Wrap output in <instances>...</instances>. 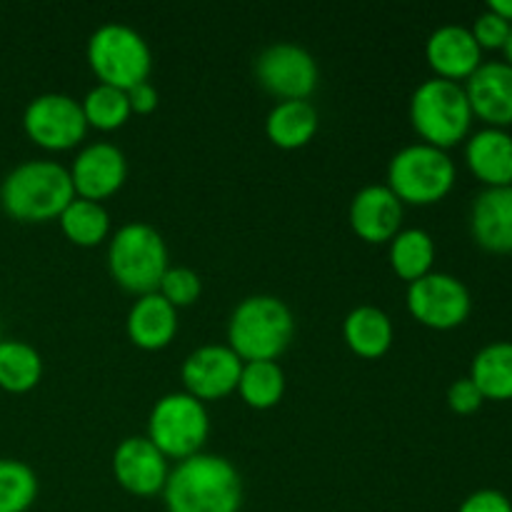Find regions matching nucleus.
Here are the masks:
<instances>
[{
  "mask_svg": "<svg viewBox=\"0 0 512 512\" xmlns=\"http://www.w3.org/2000/svg\"><path fill=\"white\" fill-rule=\"evenodd\" d=\"M163 503L168 512H240L243 480L228 458L198 453L170 470Z\"/></svg>",
  "mask_w": 512,
  "mask_h": 512,
  "instance_id": "obj_1",
  "label": "nucleus"
},
{
  "mask_svg": "<svg viewBox=\"0 0 512 512\" xmlns=\"http://www.w3.org/2000/svg\"><path fill=\"white\" fill-rule=\"evenodd\" d=\"M75 198L73 180L55 160H25L0 183V208L18 223H48Z\"/></svg>",
  "mask_w": 512,
  "mask_h": 512,
  "instance_id": "obj_2",
  "label": "nucleus"
},
{
  "mask_svg": "<svg viewBox=\"0 0 512 512\" xmlns=\"http://www.w3.org/2000/svg\"><path fill=\"white\" fill-rule=\"evenodd\" d=\"M295 335V318L275 295H248L228 320V345L243 363L278 360Z\"/></svg>",
  "mask_w": 512,
  "mask_h": 512,
  "instance_id": "obj_3",
  "label": "nucleus"
},
{
  "mask_svg": "<svg viewBox=\"0 0 512 512\" xmlns=\"http://www.w3.org/2000/svg\"><path fill=\"white\" fill-rule=\"evenodd\" d=\"M473 120L463 83L430 78L423 80L410 98V123L423 143L433 148L448 150L468 140Z\"/></svg>",
  "mask_w": 512,
  "mask_h": 512,
  "instance_id": "obj_4",
  "label": "nucleus"
},
{
  "mask_svg": "<svg viewBox=\"0 0 512 512\" xmlns=\"http://www.w3.org/2000/svg\"><path fill=\"white\" fill-rule=\"evenodd\" d=\"M168 245L148 223H128L115 230L108 245V270L115 283L133 295L158 293L168 270Z\"/></svg>",
  "mask_w": 512,
  "mask_h": 512,
  "instance_id": "obj_5",
  "label": "nucleus"
},
{
  "mask_svg": "<svg viewBox=\"0 0 512 512\" xmlns=\"http://www.w3.org/2000/svg\"><path fill=\"white\" fill-rule=\"evenodd\" d=\"M455 180L458 168L448 150L428 143L405 145L388 165V188L403 205L440 203L453 190Z\"/></svg>",
  "mask_w": 512,
  "mask_h": 512,
  "instance_id": "obj_6",
  "label": "nucleus"
},
{
  "mask_svg": "<svg viewBox=\"0 0 512 512\" xmlns=\"http://www.w3.org/2000/svg\"><path fill=\"white\" fill-rule=\"evenodd\" d=\"M88 65L98 83L113 85L128 93L145 83L153 70V53L143 35L125 23H105L90 35Z\"/></svg>",
  "mask_w": 512,
  "mask_h": 512,
  "instance_id": "obj_7",
  "label": "nucleus"
},
{
  "mask_svg": "<svg viewBox=\"0 0 512 512\" xmlns=\"http://www.w3.org/2000/svg\"><path fill=\"white\" fill-rule=\"evenodd\" d=\"M210 435V415L205 403L183 393H168L153 405L148 418V440L168 460H185L203 453Z\"/></svg>",
  "mask_w": 512,
  "mask_h": 512,
  "instance_id": "obj_8",
  "label": "nucleus"
},
{
  "mask_svg": "<svg viewBox=\"0 0 512 512\" xmlns=\"http://www.w3.org/2000/svg\"><path fill=\"white\" fill-rule=\"evenodd\" d=\"M23 130L38 148L63 153L83 143L88 133L83 105L68 93H43L28 103Z\"/></svg>",
  "mask_w": 512,
  "mask_h": 512,
  "instance_id": "obj_9",
  "label": "nucleus"
},
{
  "mask_svg": "<svg viewBox=\"0 0 512 512\" xmlns=\"http://www.w3.org/2000/svg\"><path fill=\"white\" fill-rule=\"evenodd\" d=\"M410 315L425 328L453 330L470 318L473 298L468 285L450 273H428L408 285L405 295Z\"/></svg>",
  "mask_w": 512,
  "mask_h": 512,
  "instance_id": "obj_10",
  "label": "nucleus"
},
{
  "mask_svg": "<svg viewBox=\"0 0 512 512\" xmlns=\"http://www.w3.org/2000/svg\"><path fill=\"white\" fill-rule=\"evenodd\" d=\"M255 80L265 93L280 100H308L320 80L318 63L295 43L268 45L255 58Z\"/></svg>",
  "mask_w": 512,
  "mask_h": 512,
  "instance_id": "obj_11",
  "label": "nucleus"
},
{
  "mask_svg": "<svg viewBox=\"0 0 512 512\" xmlns=\"http://www.w3.org/2000/svg\"><path fill=\"white\" fill-rule=\"evenodd\" d=\"M243 360L233 353L230 345H203L185 358L180 378L185 393L198 398L200 403L228 398L238 390Z\"/></svg>",
  "mask_w": 512,
  "mask_h": 512,
  "instance_id": "obj_12",
  "label": "nucleus"
},
{
  "mask_svg": "<svg viewBox=\"0 0 512 512\" xmlns=\"http://www.w3.org/2000/svg\"><path fill=\"white\" fill-rule=\"evenodd\" d=\"M68 173L73 180L75 198L100 203L123 188L125 178H128V160L118 145L98 140V143L85 145L75 155Z\"/></svg>",
  "mask_w": 512,
  "mask_h": 512,
  "instance_id": "obj_13",
  "label": "nucleus"
},
{
  "mask_svg": "<svg viewBox=\"0 0 512 512\" xmlns=\"http://www.w3.org/2000/svg\"><path fill=\"white\" fill-rule=\"evenodd\" d=\"M113 475L123 490L138 498L163 493L168 483V458L148 440V435H130L120 440L113 453Z\"/></svg>",
  "mask_w": 512,
  "mask_h": 512,
  "instance_id": "obj_14",
  "label": "nucleus"
},
{
  "mask_svg": "<svg viewBox=\"0 0 512 512\" xmlns=\"http://www.w3.org/2000/svg\"><path fill=\"white\" fill-rule=\"evenodd\" d=\"M473 118H480L485 128L512 125V68L505 60H485L468 80H465Z\"/></svg>",
  "mask_w": 512,
  "mask_h": 512,
  "instance_id": "obj_15",
  "label": "nucleus"
},
{
  "mask_svg": "<svg viewBox=\"0 0 512 512\" xmlns=\"http://www.w3.org/2000/svg\"><path fill=\"white\" fill-rule=\"evenodd\" d=\"M425 60L433 68L435 78L460 83L483 65V50L475 43L470 28L448 23L430 33L425 43Z\"/></svg>",
  "mask_w": 512,
  "mask_h": 512,
  "instance_id": "obj_16",
  "label": "nucleus"
},
{
  "mask_svg": "<svg viewBox=\"0 0 512 512\" xmlns=\"http://www.w3.org/2000/svg\"><path fill=\"white\" fill-rule=\"evenodd\" d=\"M403 225V203L388 185H365L350 203V228L365 243H390Z\"/></svg>",
  "mask_w": 512,
  "mask_h": 512,
  "instance_id": "obj_17",
  "label": "nucleus"
},
{
  "mask_svg": "<svg viewBox=\"0 0 512 512\" xmlns=\"http://www.w3.org/2000/svg\"><path fill=\"white\" fill-rule=\"evenodd\" d=\"M470 233L488 253H512V185L485 188L470 210Z\"/></svg>",
  "mask_w": 512,
  "mask_h": 512,
  "instance_id": "obj_18",
  "label": "nucleus"
},
{
  "mask_svg": "<svg viewBox=\"0 0 512 512\" xmlns=\"http://www.w3.org/2000/svg\"><path fill=\"white\" fill-rule=\"evenodd\" d=\"M465 163L485 188L512 185V133L503 128H480L468 135Z\"/></svg>",
  "mask_w": 512,
  "mask_h": 512,
  "instance_id": "obj_19",
  "label": "nucleus"
},
{
  "mask_svg": "<svg viewBox=\"0 0 512 512\" xmlns=\"http://www.w3.org/2000/svg\"><path fill=\"white\" fill-rule=\"evenodd\" d=\"M130 343L140 350H163L173 343L178 333V310L160 293H148L135 298L125 318Z\"/></svg>",
  "mask_w": 512,
  "mask_h": 512,
  "instance_id": "obj_20",
  "label": "nucleus"
},
{
  "mask_svg": "<svg viewBox=\"0 0 512 512\" xmlns=\"http://www.w3.org/2000/svg\"><path fill=\"white\" fill-rule=\"evenodd\" d=\"M343 338L355 355L378 360L388 353L395 340L393 320L385 310L375 308V305H358L345 318Z\"/></svg>",
  "mask_w": 512,
  "mask_h": 512,
  "instance_id": "obj_21",
  "label": "nucleus"
},
{
  "mask_svg": "<svg viewBox=\"0 0 512 512\" xmlns=\"http://www.w3.org/2000/svg\"><path fill=\"white\" fill-rule=\"evenodd\" d=\"M318 133V110L310 100H280L265 118V135L275 148H305Z\"/></svg>",
  "mask_w": 512,
  "mask_h": 512,
  "instance_id": "obj_22",
  "label": "nucleus"
},
{
  "mask_svg": "<svg viewBox=\"0 0 512 512\" xmlns=\"http://www.w3.org/2000/svg\"><path fill=\"white\" fill-rule=\"evenodd\" d=\"M468 378L478 385L485 400H512V340H495L480 348Z\"/></svg>",
  "mask_w": 512,
  "mask_h": 512,
  "instance_id": "obj_23",
  "label": "nucleus"
},
{
  "mask_svg": "<svg viewBox=\"0 0 512 512\" xmlns=\"http://www.w3.org/2000/svg\"><path fill=\"white\" fill-rule=\"evenodd\" d=\"M43 378V358L25 340H0V388L5 393H30Z\"/></svg>",
  "mask_w": 512,
  "mask_h": 512,
  "instance_id": "obj_24",
  "label": "nucleus"
},
{
  "mask_svg": "<svg viewBox=\"0 0 512 512\" xmlns=\"http://www.w3.org/2000/svg\"><path fill=\"white\" fill-rule=\"evenodd\" d=\"M435 263V240L428 230L408 228L400 230L390 240V265L395 275L410 283L420 280L423 275L433 273Z\"/></svg>",
  "mask_w": 512,
  "mask_h": 512,
  "instance_id": "obj_25",
  "label": "nucleus"
},
{
  "mask_svg": "<svg viewBox=\"0 0 512 512\" xmlns=\"http://www.w3.org/2000/svg\"><path fill=\"white\" fill-rule=\"evenodd\" d=\"M65 238L80 248H95L110 235V215L103 203L73 198L58 218Z\"/></svg>",
  "mask_w": 512,
  "mask_h": 512,
  "instance_id": "obj_26",
  "label": "nucleus"
},
{
  "mask_svg": "<svg viewBox=\"0 0 512 512\" xmlns=\"http://www.w3.org/2000/svg\"><path fill=\"white\" fill-rule=\"evenodd\" d=\"M285 373L275 360H250L243 363L238 380V395L253 410H270L283 400Z\"/></svg>",
  "mask_w": 512,
  "mask_h": 512,
  "instance_id": "obj_27",
  "label": "nucleus"
},
{
  "mask_svg": "<svg viewBox=\"0 0 512 512\" xmlns=\"http://www.w3.org/2000/svg\"><path fill=\"white\" fill-rule=\"evenodd\" d=\"M80 105H83V115L88 128L103 130V133L123 128V125L128 123L130 115H133L128 103V93L103 83L90 88Z\"/></svg>",
  "mask_w": 512,
  "mask_h": 512,
  "instance_id": "obj_28",
  "label": "nucleus"
},
{
  "mask_svg": "<svg viewBox=\"0 0 512 512\" xmlns=\"http://www.w3.org/2000/svg\"><path fill=\"white\" fill-rule=\"evenodd\" d=\"M38 498V475L15 458H0V512H28Z\"/></svg>",
  "mask_w": 512,
  "mask_h": 512,
  "instance_id": "obj_29",
  "label": "nucleus"
},
{
  "mask_svg": "<svg viewBox=\"0 0 512 512\" xmlns=\"http://www.w3.org/2000/svg\"><path fill=\"white\" fill-rule=\"evenodd\" d=\"M158 293L173 305L175 310L178 308H188L193 305L195 300L200 298L203 293V280L195 270L185 268V265H175V268L165 270L163 280L158 285Z\"/></svg>",
  "mask_w": 512,
  "mask_h": 512,
  "instance_id": "obj_30",
  "label": "nucleus"
},
{
  "mask_svg": "<svg viewBox=\"0 0 512 512\" xmlns=\"http://www.w3.org/2000/svg\"><path fill=\"white\" fill-rule=\"evenodd\" d=\"M510 28L512 23H508V20H503L500 15L490 13V10L485 8L483 13L475 18L470 33H473L475 43L480 45V50H503L510 38Z\"/></svg>",
  "mask_w": 512,
  "mask_h": 512,
  "instance_id": "obj_31",
  "label": "nucleus"
},
{
  "mask_svg": "<svg viewBox=\"0 0 512 512\" xmlns=\"http://www.w3.org/2000/svg\"><path fill=\"white\" fill-rule=\"evenodd\" d=\"M483 403H485L483 393H480L478 385H475L468 375H465V378H458L448 388V405L453 413L473 415L483 408Z\"/></svg>",
  "mask_w": 512,
  "mask_h": 512,
  "instance_id": "obj_32",
  "label": "nucleus"
},
{
  "mask_svg": "<svg viewBox=\"0 0 512 512\" xmlns=\"http://www.w3.org/2000/svg\"><path fill=\"white\" fill-rule=\"evenodd\" d=\"M458 512H512V503L505 493L493 488H483L470 493L468 498L460 503Z\"/></svg>",
  "mask_w": 512,
  "mask_h": 512,
  "instance_id": "obj_33",
  "label": "nucleus"
},
{
  "mask_svg": "<svg viewBox=\"0 0 512 512\" xmlns=\"http://www.w3.org/2000/svg\"><path fill=\"white\" fill-rule=\"evenodd\" d=\"M128 103L135 115L153 113V110L158 108V90H155V85L150 83V80H145V83L128 90Z\"/></svg>",
  "mask_w": 512,
  "mask_h": 512,
  "instance_id": "obj_34",
  "label": "nucleus"
},
{
  "mask_svg": "<svg viewBox=\"0 0 512 512\" xmlns=\"http://www.w3.org/2000/svg\"><path fill=\"white\" fill-rule=\"evenodd\" d=\"M488 10L490 13L500 15L503 20H508V23H512V0H490Z\"/></svg>",
  "mask_w": 512,
  "mask_h": 512,
  "instance_id": "obj_35",
  "label": "nucleus"
},
{
  "mask_svg": "<svg viewBox=\"0 0 512 512\" xmlns=\"http://www.w3.org/2000/svg\"><path fill=\"white\" fill-rule=\"evenodd\" d=\"M505 63L510 65L512 68V28H510V38H508V43H505Z\"/></svg>",
  "mask_w": 512,
  "mask_h": 512,
  "instance_id": "obj_36",
  "label": "nucleus"
}]
</instances>
